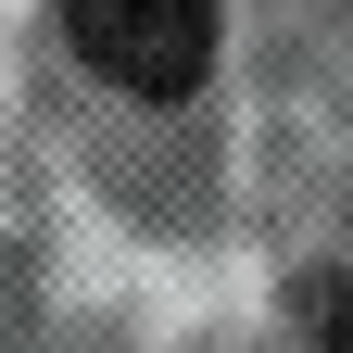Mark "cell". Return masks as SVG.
Listing matches in <instances>:
<instances>
[{
  "label": "cell",
  "instance_id": "1",
  "mask_svg": "<svg viewBox=\"0 0 353 353\" xmlns=\"http://www.w3.org/2000/svg\"><path fill=\"white\" fill-rule=\"evenodd\" d=\"M63 26L126 101H190L214 76V0H63Z\"/></svg>",
  "mask_w": 353,
  "mask_h": 353
},
{
  "label": "cell",
  "instance_id": "2",
  "mask_svg": "<svg viewBox=\"0 0 353 353\" xmlns=\"http://www.w3.org/2000/svg\"><path fill=\"white\" fill-rule=\"evenodd\" d=\"M303 316H316V341H328V353H353V278H341V265L303 290Z\"/></svg>",
  "mask_w": 353,
  "mask_h": 353
}]
</instances>
